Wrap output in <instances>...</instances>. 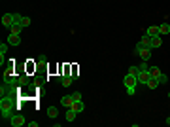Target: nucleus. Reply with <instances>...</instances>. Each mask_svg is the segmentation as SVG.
<instances>
[{"mask_svg": "<svg viewBox=\"0 0 170 127\" xmlns=\"http://www.w3.org/2000/svg\"><path fill=\"white\" fill-rule=\"evenodd\" d=\"M15 110V95H6L0 99V114L2 118H11Z\"/></svg>", "mask_w": 170, "mask_h": 127, "instance_id": "1", "label": "nucleus"}, {"mask_svg": "<svg viewBox=\"0 0 170 127\" xmlns=\"http://www.w3.org/2000/svg\"><path fill=\"white\" fill-rule=\"evenodd\" d=\"M123 85H125V89H127V93H129V95H134V93H136V87H138V80H136V76L127 74L125 78H123Z\"/></svg>", "mask_w": 170, "mask_h": 127, "instance_id": "2", "label": "nucleus"}, {"mask_svg": "<svg viewBox=\"0 0 170 127\" xmlns=\"http://www.w3.org/2000/svg\"><path fill=\"white\" fill-rule=\"evenodd\" d=\"M149 74H151V78L159 80V84H166V82H168V76H166L164 72H161L159 66H149Z\"/></svg>", "mask_w": 170, "mask_h": 127, "instance_id": "3", "label": "nucleus"}, {"mask_svg": "<svg viewBox=\"0 0 170 127\" xmlns=\"http://www.w3.org/2000/svg\"><path fill=\"white\" fill-rule=\"evenodd\" d=\"M136 55H140L142 61H149L151 59V47H142V46H136Z\"/></svg>", "mask_w": 170, "mask_h": 127, "instance_id": "4", "label": "nucleus"}, {"mask_svg": "<svg viewBox=\"0 0 170 127\" xmlns=\"http://www.w3.org/2000/svg\"><path fill=\"white\" fill-rule=\"evenodd\" d=\"M149 78H151V74H149V68H145V70H140L138 72V76H136V80H138V84L140 85H145L149 82Z\"/></svg>", "mask_w": 170, "mask_h": 127, "instance_id": "5", "label": "nucleus"}, {"mask_svg": "<svg viewBox=\"0 0 170 127\" xmlns=\"http://www.w3.org/2000/svg\"><path fill=\"white\" fill-rule=\"evenodd\" d=\"M10 123L13 125V127H23L27 123V120H25V116L23 114H13L11 118H10Z\"/></svg>", "mask_w": 170, "mask_h": 127, "instance_id": "6", "label": "nucleus"}, {"mask_svg": "<svg viewBox=\"0 0 170 127\" xmlns=\"http://www.w3.org/2000/svg\"><path fill=\"white\" fill-rule=\"evenodd\" d=\"M8 44H10V46H21V34H13V32H10V36H8Z\"/></svg>", "mask_w": 170, "mask_h": 127, "instance_id": "7", "label": "nucleus"}, {"mask_svg": "<svg viewBox=\"0 0 170 127\" xmlns=\"http://www.w3.org/2000/svg\"><path fill=\"white\" fill-rule=\"evenodd\" d=\"M72 105H74V99H72V95H64V97L61 99V106H64V108H70Z\"/></svg>", "mask_w": 170, "mask_h": 127, "instance_id": "8", "label": "nucleus"}, {"mask_svg": "<svg viewBox=\"0 0 170 127\" xmlns=\"http://www.w3.org/2000/svg\"><path fill=\"white\" fill-rule=\"evenodd\" d=\"M2 25L10 29L11 25H13V13H4V15H2Z\"/></svg>", "mask_w": 170, "mask_h": 127, "instance_id": "9", "label": "nucleus"}, {"mask_svg": "<svg viewBox=\"0 0 170 127\" xmlns=\"http://www.w3.org/2000/svg\"><path fill=\"white\" fill-rule=\"evenodd\" d=\"M72 82H74V78H72V76H61V78H59V84L62 85V87H68V85H72Z\"/></svg>", "mask_w": 170, "mask_h": 127, "instance_id": "10", "label": "nucleus"}, {"mask_svg": "<svg viewBox=\"0 0 170 127\" xmlns=\"http://www.w3.org/2000/svg\"><path fill=\"white\" fill-rule=\"evenodd\" d=\"M70 108L74 110V112H78V114H81L85 110V105H83V100H74V105H72Z\"/></svg>", "mask_w": 170, "mask_h": 127, "instance_id": "11", "label": "nucleus"}, {"mask_svg": "<svg viewBox=\"0 0 170 127\" xmlns=\"http://www.w3.org/2000/svg\"><path fill=\"white\" fill-rule=\"evenodd\" d=\"M138 46H142V47H151V36H148V34H144V36L140 38Z\"/></svg>", "mask_w": 170, "mask_h": 127, "instance_id": "12", "label": "nucleus"}, {"mask_svg": "<svg viewBox=\"0 0 170 127\" xmlns=\"http://www.w3.org/2000/svg\"><path fill=\"white\" fill-rule=\"evenodd\" d=\"M17 85H19V87H21V85H30V80H29V76H25V74L17 76Z\"/></svg>", "mask_w": 170, "mask_h": 127, "instance_id": "13", "label": "nucleus"}, {"mask_svg": "<svg viewBox=\"0 0 170 127\" xmlns=\"http://www.w3.org/2000/svg\"><path fill=\"white\" fill-rule=\"evenodd\" d=\"M161 46H163V38H161V34L151 36V49H153V47H161Z\"/></svg>", "mask_w": 170, "mask_h": 127, "instance_id": "14", "label": "nucleus"}, {"mask_svg": "<svg viewBox=\"0 0 170 127\" xmlns=\"http://www.w3.org/2000/svg\"><path fill=\"white\" fill-rule=\"evenodd\" d=\"M47 116H49L51 120H57L59 118V108L57 106H47Z\"/></svg>", "mask_w": 170, "mask_h": 127, "instance_id": "15", "label": "nucleus"}, {"mask_svg": "<svg viewBox=\"0 0 170 127\" xmlns=\"http://www.w3.org/2000/svg\"><path fill=\"white\" fill-rule=\"evenodd\" d=\"M76 116H78V112H74L72 108H66V114H64V120H66V121H74Z\"/></svg>", "mask_w": 170, "mask_h": 127, "instance_id": "16", "label": "nucleus"}, {"mask_svg": "<svg viewBox=\"0 0 170 127\" xmlns=\"http://www.w3.org/2000/svg\"><path fill=\"white\" fill-rule=\"evenodd\" d=\"M21 31H23V25L21 23H13L11 27H10V32H13V34H21Z\"/></svg>", "mask_w": 170, "mask_h": 127, "instance_id": "17", "label": "nucleus"}, {"mask_svg": "<svg viewBox=\"0 0 170 127\" xmlns=\"http://www.w3.org/2000/svg\"><path fill=\"white\" fill-rule=\"evenodd\" d=\"M159 34H161V36H163V34H170V25H168V23L159 25Z\"/></svg>", "mask_w": 170, "mask_h": 127, "instance_id": "18", "label": "nucleus"}, {"mask_svg": "<svg viewBox=\"0 0 170 127\" xmlns=\"http://www.w3.org/2000/svg\"><path fill=\"white\" fill-rule=\"evenodd\" d=\"M145 34H148V36L159 34V27H157V25H153V27H148V29H145Z\"/></svg>", "mask_w": 170, "mask_h": 127, "instance_id": "19", "label": "nucleus"}, {"mask_svg": "<svg viewBox=\"0 0 170 127\" xmlns=\"http://www.w3.org/2000/svg\"><path fill=\"white\" fill-rule=\"evenodd\" d=\"M145 85H148L149 89H157V85H159V80H155V78H149V82L145 84Z\"/></svg>", "mask_w": 170, "mask_h": 127, "instance_id": "20", "label": "nucleus"}, {"mask_svg": "<svg viewBox=\"0 0 170 127\" xmlns=\"http://www.w3.org/2000/svg\"><path fill=\"white\" fill-rule=\"evenodd\" d=\"M138 72H140V68L132 65V66H129V72H127V74H131V76H138Z\"/></svg>", "mask_w": 170, "mask_h": 127, "instance_id": "21", "label": "nucleus"}, {"mask_svg": "<svg viewBox=\"0 0 170 127\" xmlns=\"http://www.w3.org/2000/svg\"><path fill=\"white\" fill-rule=\"evenodd\" d=\"M21 25H23V29H27L29 25H30V17H27V15H23V19H21Z\"/></svg>", "mask_w": 170, "mask_h": 127, "instance_id": "22", "label": "nucleus"}, {"mask_svg": "<svg viewBox=\"0 0 170 127\" xmlns=\"http://www.w3.org/2000/svg\"><path fill=\"white\" fill-rule=\"evenodd\" d=\"M72 99H74V100H81V93L80 91H74V93H72Z\"/></svg>", "mask_w": 170, "mask_h": 127, "instance_id": "23", "label": "nucleus"}, {"mask_svg": "<svg viewBox=\"0 0 170 127\" xmlns=\"http://www.w3.org/2000/svg\"><path fill=\"white\" fill-rule=\"evenodd\" d=\"M21 19H23L21 13H13V23H21Z\"/></svg>", "mask_w": 170, "mask_h": 127, "instance_id": "24", "label": "nucleus"}, {"mask_svg": "<svg viewBox=\"0 0 170 127\" xmlns=\"http://www.w3.org/2000/svg\"><path fill=\"white\" fill-rule=\"evenodd\" d=\"M29 127H38V121H29Z\"/></svg>", "mask_w": 170, "mask_h": 127, "instance_id": "25", "label": "nucleus"}, {"mask_svg": "<svg viewBox=\"0 0 170 127\" xmlns=\"http://www.w3.org/2000/svg\"><path fill=\"white\" fill-rule=\"evenodd\" d=\"M166 123H168V125H170V114H168V118H166Z\"/></svg>", "mask_w": 170, "mask_h": 127, "instance_id": "26", "label": "nucleus"}, {"mask_svg": "<svg viewBox=\"0 0 170 127\" xmlns=\"http://www.w3.org/2000/svg\"><path fill=\"white\" fill-rule=\"evenodd\" d=\"M168 99H170V91H168Z\"/></svg>", "mask_w": 170, "mask_h": 127, "instance_id": "27", "label": "nucleus"}]
</instances>
